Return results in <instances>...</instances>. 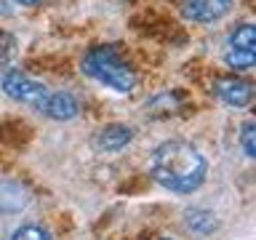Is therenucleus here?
<instances>
[{
    "instance_id": "2",
    "label": "nucleus",
    "mask_w": 256,
    "mask_h": 240,
    "mask_svg": "<svg viewBox=\"0 0 256 240\" xmlns=\"http://www.w3.org/2000/svg\"><path fill=\"white\" fill-rule=\"evenodd\" d=\"M83 75L94 78L96 83L112 88L118 94H131L136 88V72L120 59V54L110 46L91 48L83 56Z\"/></svg>"
},
{
    "instance_id": "4",
    "label": "nucleus",
    "mask_w": 256,
    "mask_h": 240,
    "mask_svg": "<svg viewBox=\"0 0 256 240\" xmlns=\"http://www.w3.org/2000/svg\"><path fill=\"white\" fill-rule=\"evenodd\" d=\"M232 11V0H184L182 16L198 24H214Z\"/></svg>"
},
{
    "instance_id": "12",
    "label": "nucleus",
    "mask_w": 256,
    "mask_h": 240,
    "mask_svg": "<svg viewBox=\"0 0 256 240\" xmlns=\"http://www.w3.org/2000/svg\"><path fill=\"white\" fill-rule=\"evenodd\" d=\"M11 240H51V232L43 224H22L19 230H14Z\"/></svg>"
},
{
    "instance_id": "10",
    "label": "nucleus",
    "mask_w": 256,
    "mask_h": 240,
    "mask_svg": "<svg viewBox=\"0 0 256 240\" xmlns=\"http://www.w3.org/2000/svg\"><path fill=\"white\" fill-rule=\"evenodd\" d=\"M224 62H227L230 70L235 72H243V70H251L256 64V51H246V48H230L224 54Z\"/></svg>"
},
{
    "instance_id": "15",
    "label": "nucleus",
    "mask_w": 256,
    "mask_h": 240,
    "mask_svg": "<svg viewBox=\"0 0 256 240\" xmlns=\"http://www.w3.org/2000/svg\"><path fill=\"white\" fill-rule=\"evenodd\" d=\"M0 14H3V16H11V8H8V0H0Z\"/></svg>"
},
{
    "instance_id": "16",
    "label": "nucleus",
    "mask_w": 256,
    "mask_h": 240,
    "mask_svg": "<svg viewBox=\"0 0 256 240\" xmlns=\"http://www.w3.org/2000/svg\"><path fill=\"white\" fill-rule=\"evenodd\" d=\"M14 3H19V6H38L40 0H14Z\"/></svg>"
},
{
    "instance_id": "1",
    "label": "nucleus",
    "mask_w": 256,
    "mask_h": 240,
    "mask_svg": "<svg viewBox=\"0 0 256 240\" xmlns=\"http://www.w3.org/2000/svg\"><path fill=\"white\" fill-rule=\"evenodd\" d=\"M150 174L160 187L179 192V195H192L206 182L208 163L195 144L171 139L155 147L150 158Z\"/></svg>"
},
{
    "instance_id": "8",
    "label": "nucleus",
    "mask_w": 256,
    "mask_h": 240,
    "mask_svg": "<svg viewBox=\"0 0 256 240\" xmlns=\"http://www.w3.org/2000/svg\"><path fill=\"white\" fill-rule=\"evenodd\" d=\"M27 203L30 195L19 182H0V214H19Z\"/></svg>"
},
{
    "instance_id": "14",
    "label": "nucleus",
    "mask_w": 256,
    "mask_h": 240,
    "mask_svg": "<svg viewBox=\"0 0 256 240\" xmlns=\"http://www.w3.org/2000/svg\"><path fill=\"white\" fill-rule=\"evenodd\" d=\"M14 54V40L8 35H0V64H6Z\"/></svg>"
},
{
    "instance_id": "13",
    "label": "nucleus",
    "mask_w": 256,
    "mask_h": 240,
    "mask_svg": "<svg viewBox=\"0 0 256 240\" xmlns=\"http://www.w3.org/2000/svg\"><path fill=\"white\" fill-rule=\"evenodd\" d=\"M240 144H243V152L246 158H256V123L254 120H248V123H243V128H240Z\"/></svg>"
},
{
    "instance_id": "17",
    "label": "nucleus",
    "mask_w": 256,
    "mask_h": 240,
    "mask_svg": "<svg viewBox=\"0 0 256 240\" xmlns=\"http://www.w3.org/2000/svg\"><path fill=\"white\" fill-rule=\"evenodd\" d=\"M160 240H171V238H160Z\"/></svg>"
},
{
    "instance_id": "5",
    "label": "nucleus",
    "mask_w": 256,
    "mask_h": 240,
    "mask_svg": "<svg viewBox=\"0 0 256 240\" xmlns=\"http://www.w3.org/2000/svg\"><path fill=\"white\" fill-rule=\"evenodd\" d=\"M214 94L219 96L224 104H230V107H248L254 99V86L243 78L230 75V78L214 80Z\"/></svg>"
},
{
    "instance_id": "7",
    "label": "nucleus",
    "mask_w": 256,
    "mask_h": 240,
    "mask_svg": "<svg viewBox=\"0 0 256 240\" xmlns=\"http://www.w3.org/2000/svg\"><path fill=\"white\" fill-rule=\"evenodd\" d=\"M78 112H80V102H78V96L70 94V91L48 94V102L43 107V115L51 118V120H72V118H78Z\"/></svg>"
},
{
    "instance_id": "6",
    "label": "nucleus",
    "mask_w": 256,
    "mask_h": 240,
    "mask_svg": "<svg viewBox=\"0 0 256 240\" xmlns=\"http://www.w3.org/2000/svg\"><path fill=\"white\" fill-rule=\"evenodd\" d=\"M134 139V128L126 123H107L94 134V150L96 152H120L123 147H128Z\"/></svg>"
},
{
    "instance_id": "11",
    "label": "nucleus",
    "mask_w": 256,
    "mask_h": 240,
    "mask_svg": "<svg viewBox=\"0 0 256 240\" xmlns=\"http://www.w3.org/2000/svg\"><path fill=\"white\" fill-rule=\"evenodd\" d=\"M230 48H246V51H254L256 48L254 24H240V27H235V32L230 35Z\"/></svg>"
},
{
    "instance_id": "9",
    "label": "nucleus",
    "mask_w": 256,
    "mask_h": 240,
    "mask_svg": "<svg viewBox=\"0 0 256 240\" xmlns=\"http://www.w3.org/2000/svg\"><path fill=\"white\" fill-rule=\"evenodd\" d=\"M184 219H187V227L192 232H198V235H211L216 230V214L206 211V208H190L184 214Z\"/></svg>"
},
{
    "instance_id": "3",
    "label": "nucleus",
    "mask_w": 256,
    "mask_h": 240,
    "mask_svg": "<svg viewBox=\"0 0 256 240\" xmlns=\"http://www.w3.org/2000/svg\"><path fill=\"white\" fill-rule=\"evenodd\" d=\"M0 86H3V91L8 99L19 102V104H27V107L43 112L46 102H48V88L40 86L38 80H32L30 75H24L22 70H6L3 78H0Z\"/></svg>"
}]
</instances>
